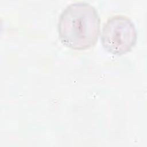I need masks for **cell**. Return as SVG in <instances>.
Here are the masks:
<instances>
[{"mask_svg": "<svg viewBox=\"0 0 147 147\" xmlns=\"http://www.w3.org/2000/svg\"><path fill=\"white\" fill-rule=\"evenodd\" d=\"M100 20L96 8L88 2L76 1L61 12L57 23L59 39L65 47L85 50L97 42Z\"/></svg>", "mask_w": 147, "mask_h": 147, "instance_id": "obj_1", "label": "cell"}, {"mask_svg": "<svg viewBox=\"0 0 147 147\" xmlns=\"http://www.w3.org/2000/svg\"><path fill=\"white\" fill-rule=\"evenodd\" d=\"M137 40V31L133 21L122 14L109 17L103 24L101 42L104 49L114 55L130 52Z\"/></svg>", "mask_w": 147, "mask_h": 147, "instance_id": "obj_2", "label": "cell"}]
</instances>
